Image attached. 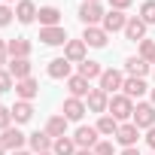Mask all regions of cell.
I'll list each match as a JSON object with an SVG mask.
<instances>
[{"label":"cell","instance_id":"42","mask_svg":"<svg viewBox=\"0 0 155 155\" xmlns=\"http://www.w3.org/2000/svg\"><path fill=\"white\" fill-rule=\"evenodd\" d=\"M9 155H31V152H25V149H18V152H9Z\"/></svg>","mask_w":155,"mask_h":155},{"label":"cell","instance_id":"31","mask_svg":"<svg viewBox=\"0 0 155 155\" xmlns=\"http://www.w3.org/2000/svg\"><path fill=\"white\" fill-rule=\"evenodd\" d=\"M140 18L146 25H155V0H143L140 3Z\"/></svg>","mask_w":155,"mask_h":155},{"label":"cell","instance_id":"26","mask_svg":"<svg viewBox=\"0 0 155 155\" xmlns=\"http://www.w3.org/2000/svg\"><path fill=\"white\" fill-rule=\"evenodd\" d=\"M67 125H70V122H67L64 116H52V119L46 122V134H49L52 140H58V137H67Z\"/></svg>","mask_w":155,"mask_h":155},{"label":"cell","instance_id":"37","mask_svg":"<svg viewBox=\"0 0 155 155\" xmlns=\"http://www.w3.org/2000/svg\"><path fill=\"white\" fill-rule=\"evenodd\" d=\"M131 3H134V0H110V6H113V9H119V12H125Z\"/></svg>","mask_w":155,"mask_h":155},{"label":"cell","instance_id":"41","mask_svg":"<svg viewBox=\"0 0 155 155\" xmlns=\"http://www.w3.org/2000/svg\"><path fill=\"white\" fill-rule=\"evenodd\" d=\"M76 155H94V149H79Z\"/></svg>","mask_w":155,"mask_h":155},{"label":"cell","instance_id":"18","mask_svg":"<svg viewBox=\"0 0 155 155\" xmlns=\"http://www.w3.org/2000/svg\"><path fill=\"white\" fill-rule=\"evenodd\" d=\"M146 91H149L146 79H137V76H125V85H122V94H128L131 101H134V97L140 101V97H143Z\"/></svg>","mask_w":155,"mask_h":155},{"label":"cell","instance_id":"6","mask_svg":"<svg viewBox=\"0 0 155 155\" xmlns=\"http://www.w3.org/2000/svg\"><path fill=\"white\" fill-rule=\"evenodd\" d=\"M64 58H67L70 64H82V61H88V46H85V40H67Z\"/></svg>","mask_w":155,"mask_h":155},{"label":"cell","instance_id":"21","mask_svg":"<svg viewBox=\"0 0 155 155\" xmlns=\"http://www.w3.org/2000/svg\"><path fill=\"white\" fill-rule=\"evenodd\" d=\"M152 70V64H146L140 55H131V58H125V73L128 76H137V79H143V76Z\"/></svg>","mask_w":155,"mask_h":155},{"label":"cell","instance_id":"27","mask_svg":"<svg viewBox=\"0 0 155 155\" xmlns=\"http://www.w3.org/2000/svg\"><path fill=\"white\" fill-rule=\"evenodd\" d=\"M119 125H122L119 119H113L110 113H104V116L97 119V125H94V128H97V134H104V137H116V131H119Z\"/></svg>","mask_w":155,"mask_h":155},{"label":"cell","instance_id":"7","mask_svg":"<svg viewBox=\"0 0 155 155\" xmlns=\"http://www.w3.org/2000/svg\"><path fill=\"white\" fill-rule=\"evenodd\" d=\"M85 113H88V107H85V101H79V97H67L64 107H61V116H64L67 122H82Z\"/></svg>","mask_w":155,"mask_h":155},{"label":"cell","instance_id":"44","mask_svg":"<svg viewBox=\"0 0 155 155\" xmlns=\"http://www.w3.org/2000/svg\"><path fill=\"white\" fill-rule=\"evenodd\" d=\"M82 3H101V0H82Z\"/></svg>","mask_w":155,"mask_h":155},{"label":"cell","instance_id":"32","mask_svg":"<svg viewBox=\"0 0 155 155\" xmlns=\"http://www.w3.org/2000/svg\"><path fill=\"white\" fill-rule=\"evenodd\" d=\"M12 88H15V79H12V73L0 67V94H3V91H12Z\"/></svg>","mask_w":155,"mask_h":155},{"label":"cell","instance_id":"10","mask_svg":"<svg viewBox=\"0 0 155 155\" xmlns=\"http://www.w3.org/2000/svg\"><path fill=\"white\" fill-rule=\"evenodd\" d=\"M85 107H88V113H107L110 110V94L107 91H101V88H91V94L85 97Z\"/></svg>","mask_w":155,"mask_h":155},{"label":"cell","instance_id":"3","mask_svg":"<svg viewBox=\"0 0 155 155\" xmlns=\"http://www.w3.org/2000/svg\"><path fill=\"white\" fill-rule=\"evenodd\" d=\"M131 122H134L137 128H146V131H149V128H155V107H152V104H146V101H137Z\"/></svg>","mask_w":155,"mask_h":155},{"label":"cell","instance_id":"5","mask_svg":"<svg viewBox=\"0 0 155 155\" xmlns=\"http://www.w3.org/2000/svg\"><path fill=\"white\" fill-rule=\"evenodd\" d=\"M104 15H107V12H104V6H101V3H82V6H79V21H82L85 28L101 25V21H104Z\"/></svg>","mask_w":155,"mask_h":155},{"label":"cell","instance_id":"25","mask_svg":"<svg viewBox=\"0 0 155 155\" xmlns=\"http://www.w3.org/2000/svg\"><path fill=\"white\" fill-rule=\"evenodd\" d=\"M9 43V58H31V40H25V37H15V40H6Z\"/></svg>","mask_w":155,"mask_h":155},{"label":"cell","instance_id":"35","mask_svg":"<svg viewBox=\"0 0 155 155\" xmlns=\"http://www.w3.org/2000/svg\"><path fill=\"white\" fill-rule=\"evenodd\" d=\"M94 155H116V149H113L110 140H101V143L94 146Z\"/></svg>","mask_w":155,"mask_h":155},{"label":"cell","instance_id":"23","mask_svg":"<svg viewBox=\"0 0 155 155\" xmlns=\"http://www.w3.org/2000/svg\"><path fill=\"white\" fill-rule=\"evenodd\" d=\"M9 110H12V122L15 125H25V122L34 119V104L31 101H15V107H9Z\"/></svg>","mask_w":155,"mask_h":155},{"label":"cell","instance_id":"36","mask_svg":"<svg viewBox=\"0 0 155 155\" xmlns=\"http://www.w3.org/2000/svg\"><path fill=\"white\" fill-rule=\"evenodd\" d=\"M0 64H9V43L0 40Z\"/></svg>","mask_w":155,"mask_h":155},{"label":"cell","instance_id":"14","mask_svg":"<svg viewBox=\"0 0 155 155\" xmlns=\"http://www.w3.org/2000/svg\"><path fill=\"white\" fill-rule=\"evenodd\" d=\"M125 25H128V15H125V12H119V9H110V12L104 15V21H101V28H104L107 34L125 31Z\"/></svg>","mask_w":155,"mask_h":155},{"label":"cell","instance_id":"30","mask_svg":"<svg viewBox=\"0 0 155 155\" xmlns=\"http://www.w3.org/2000/svg\"><path fill=\"white\" fill-rule=\"evenodd\" d=\"M137 55H140V58H143L146 64H152V67H155V43H152V40H143V43H140V52H137Z\"/></svg>","mask_w":155,"mask_h":155},{"label":"cell","instance_id":"29","mask_svg":"<svg viewBox=\"0 0 155 155\" xmlns=\"http://www.w3.org/2000/svg\"><path fill=\"white\" fill-rule=\"evenodd\" d=\"M101 73H104V67H101L97 61H91V58L79 64V76H82V79H88V82H91V79H101Z\"/></svg>","mask_w":155,"mask_h":155},{"label":"cell","instance_id":"8","mask_svg":"<svg viewBox=\"0 0 155 155\" xmlns=\"http://www.w3.org/2000/svg\"><path fill=\"white\" fill-rule=\"evenodd\" d=\"M146 21L140 18V15H131L128 18V25H125V40H131V43H143L146 40Z\"/></svg>","mask_w":155,"mask_h":155},{"label":"cell","instance_id":"22","mask_svg":"<svg viewBox=\"0 0 155 155\" xmlns=\"http://www.w3.org/2000/svg\"><path fill=\"white\" fill-rule=\"evenodd\" d=\"M6 70L12 73L15 82H18V79H28V76H31V58H9Z\"/></svg>","mask_w":155,"mask_h":155},{"label":"cell","instance_id":"47","mask_svg":"<svg viewBox=\"0 0 155 155\" xmlns=\"http://www.w3.org/2000/svg\"><path fill=\"white\" fill-rule=\"evenodd\" d=\"M152 73H155V67H152Z\"/></svg>","mask_w":155,"mask_h":155},{"label":"cell","instance_id":"33","mask_svg":"<svg viewBox=\"0 0 155 155\" xmlns=\"http://www.w3.org/2000/svg\"><path fill=\"white\" fill-rule=\"evenodd\" d=\"M6 128H12V110L9 107H0V134Z\"/></svg>","mask_w":155,"mask_h":155},{"label":"cell","instance_id":"15","mask_svg":"<svg viewBox=\"0 0 155 155\" xmlns=\"http://www.w3.org/2000/svg\"><path fill=\"white\" fill-rule=\"evenodd\" d=\"M82 40H85V46H91V49H104L107 40H110V34H107L101 25H94V28H85V31H82Z\"/></svg>","mask_w":155,"mask_h":155},{"label":"cell","instance_id":"38","mask_svg":"<svg viewBox=\"0 0 155 155\" xmlns=\"http://www.w3.org/2000/svg\"><path fill=\"white\" fill-rule=\"evenodd\" d=\"M146 146H149V149H155V128H149V131H146Z\"/></svg>","mask_w":155,"mask_h":155},{"label":"cell","instance_id":"9","mask_svg":"<svg viewBox=\"0 0 155 155\" xmlns=\"http://www.w3.org/2000/svg\"><path fill=\"white\" fill-rule=\"evenodd\" d=\"M28 146H31L34 155H43V152H52L55 140H52L46 131H34V134H28Z\"/></svg>","mask_w":155,"mask_h":155},{"label":"cell","instance_id":"45","mask_svg":"<svg viewBox=\"0 0 155 155\" xmlns=\"http://www.w3.org/2000/svg\"><path fill=\"white\" fill-rule=\"evenodd\" d=\"M43 155H55V152H43Z\"/></svg>","mask_w":155,"mask_h":155},{"label":"cell","instance_id":"17","mask_svg":"<svg viewBox=\"0 0 155 155\" xmlns=\"http://www.w3.org/2000/svg\"><path fill=\"white\" fill-rule=\"evenodd\" d=\"M37 3H34V0H18V3H15V18L21 21V25H34L37 21Z\"/></svg>","mask_w":155,"mask_h":155},{"label":"cell","instance_id":"40","mask_svg":"<svg viewBox=\"0 0 155 155\" xmlns=\"http://www.w3.org/2000/svg\"><path fill=\"white\" fill-rule=\"evenodd\" d=\"M9 149H6V143H3V137H0V155H6Z\"/></svg>","mask_w":155,"mask_h":155},{"label":"cell","instance_id":"28","mask_svg":"<svg viewBox=\"0 0 155 155\" xmlns=\"http://www.w3.org/2000/svg\"><path fill=\"white\" fill-rule=\"evenodd\" d=\"M52 152H55V155H76V152H79V146H76L73 137H58L55 146H52Z\"/></svg>","mask_w":155,"mask_h":155},{"label":"cell","instance_id":"43","mask_svg":"<svg viewBox=\"0 0 155 155\" xmlns=\"http://www.w3.org/2000/svg\"><path fill=\"white\" fill-rule=\"evenodd\" d=\"M149 104H152V107H155V88H152V101H149Z\"/></svg>","mask_w":155,"mask_h":155},{"label":"cell","instance_id":"20","mask_svg":"<svg viewBox=\"0 0 155 155\" xmlns=\"http://www.w3.org/2000/svg\"><path fill=\"white\" fill-rule=\"evenodd\" d=\"M40 40L46 46H67V31L58 25V28H40Z\"/></svg>","mask_w":155,"mask_h":155},{"label":"cell","instance_id":"39","mask_svg":"<svg viewBox=\"0 0 155 155\" xmlns=\"http://www.w3.org/2000/svg\"><path fill=\"white\" fill-rule=\"evenodd\" d=\"M122 155H140V152H137V146H128V149H122Z\"/></svg>","mask_w":155,"mask_h":155},{"label":"cell","instance_id":"13","mask_svg":"<svg viewBox=\"0 0 155 155\" xmlns=\"http://www.w3.org/2000/svg\"><path fill=\"white\" fill-rule=\"evenodd\" d=\"M12 91L18 94V101H34V97L40 94V82L34 79V76H28V79H18V82H15Z\"/></svg>","mask_w":155,"mask_h":155},{"label":"cell","instance_id":"11","mask_svg":"<svg viewBox=\"0 0 155 155\" xmlns=\"http://www.w3.org/2000/svg\"><path fill=\"white\" fill-rule=\"evenodd\" d=\"M137 137H140V128L134 125V122H122L119 125V131H116V140H119V146H137Z\"/></svg>","mask_w":155,"mask_h":155},{"label":"cell","instance_id":"46","mask_svg":"<svg viewBox=\"0 0 155 155\" xmlns=\"http://www.w3.org/2000/svg\"><path fill=\"white\" fill-rule=\"evenodd\" d=\"M6 3H15V0H6Z\"/></svg>","mask_w":155,"mask_h":155},{"label":"cell","instance_id":"16","mask_svg":"<svg viewBox=\"0 0 155 155\" xmlns=\"http://www.w3.org/2000/svg\"><path fill=\"white\" fill-rule=\"evenodd\" d=\"M46 70H49L52 79H70V76H73V73H70V70H73V64H70L64 55H61V58H52Z\"/></svg>","mask_w":155,"mask_h":155},{"label":"cell","instance_id":"24","mask_svg":"<svg viewBox=\"0 0 155 155\" xmlns=\"http://www.w3.org/2000/svg\"><path fill=\"white\" fill-rule=\"evenodd\" d=\"M37 18H40L43 28H58V25H61V9H58V6H40Z\"/></svg>","mask_w":155,"mask_h":155},{"label":"cell","instance_id":"1","mask_svg":"<svg viewBox=\"0 0 155 155\" xmlns=\"http://www.w3.org/2000/svg\"><path fill=\"white\" fill-rule=\"evenodd\" d=\"M134 107H137V104H134L128 94H122V91H119V94H113V97H110V110H107V113H110L113 119H119V122H131Z\"/></svg>","mask_w":155,"mask_h":155},{"label":"cell","instance_id":"12","mask_svg":"<svg viewBox=\"0 0 155 155\" xmlns=\"http://www.w3.org/2000/svg\"><path fill=\"white\" fill-rule=\"evenodd\" d=\"M67 91H70V97L85 101V97L91 94V82H88V79H82V76L76 73V76H70V79H67Z\"/></svg>","mask_w":155,"mask_h":155},{"label":"cell","instance_id":"34","mask_svg":"<svg viewBox=\"0 0 155 155\" xmlns=\"http://www.w3.org/2000/svg\"><path fill=\"white\" fill-rule=\"evenodd\" d=\"M12 15H15V9H12L9 3H0V28H6V25L12 21Z\"/></svg>","mask_w":155,"mask_h":155},{"label":"cell","instance_id":"19","mask_svg":"<svg viewBox=\"0 0 155 155\" xmlns=\"http://www.w3.org/2000/svg\"><path fill=\"white\" fill-rule=\"evenodd\" d=\"M0 137H3V143H6V149H9V152H18V149H25V146H28V134H21L18 128H6Z\"/></svg>","mask_w":155,"mask_h":155},{"label":"cell","instance_id":"4","mask_svg":"<svg viewBox=\"0 0 155 155\" xmlns=\"http://www.w3.org/2000/svg\"><path fill=\"white\" fill-rule=\"evenodd\" d=\"M73 140H76L79 149H94V146L101 143V134H97V128H91V125H79L76 134H73Z\"/></svg>","mask_w":155,"mask_h":155},{"label":"cell","instance_id":"2","mask_svg":"<svg viewBox=\"0 0 155 155\" xmlns=\"http://www.w3.org/2000/svg\"><path fill=\"white\" fill-rule=\"evenodd\" d=\"M122 85H125V73H122V70H113V67H110V70H104V73H101V79H97V88H101V91H107L110 97H113V94H119V91H122Z\"/></svg>","mask_w":155,"mask_h":155}]
</instances>
